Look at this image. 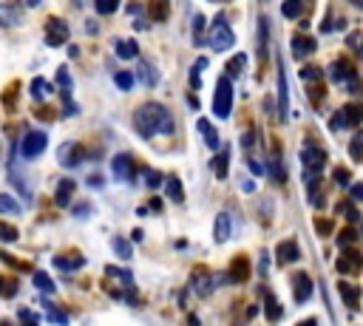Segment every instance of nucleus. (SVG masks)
<instances>
[{"label":"nucleus","instance_id":"f3484780","mask_svg":"<svg viewBox=\"0 0 363 326\" xmlns=\"http://www.w3.org/2000/svg\"><path fill=\"white\" fill-rule=\"evenodd\" d=\"M315 46H318V43H315L312 37H307V35H295V37H292V54H295V57H307V54H312V52H315Z\"/></svg>","mask_w":363,"mask_h":326},{"label":"nucleus","instance_id":"9d476101","mask_svg":"<svg viewBox=\"0 0 363 326\" xmlns=\"http://www.w3.org/2000/svg\"><path fill=\"white\" fill-rule=\"evenodd\" d=\"M290 116V88H287V71H284V63L278 66V119L287 122Z\"/></svg>","mask_w":363,"mask_h":326},{"label":"nucleus","instance_id":"7c9ffc66","mask_svg":"<svg viewBox=\"0 0 363 326\" xmlns=\"http://www.w3.org/2000/svg\"><path fill=\"white\" fill-rule=\"evenodd\" d=\"M343 114H346V122H349V125L363 122V105H357V102H355V105H346Z\"/></svg>","mask_w":363,"mask_h":326},{"label":"nucleus","instance_id":"5701e85b","mask_svg":"<svg viewBox=\"0 0 363 326\" xmlns=\"http://www.w3.org/2000/svg\"><path fill=\"white\" fill-rule=\"evenodd\" d=\"M264 298H267V303H264V315H267V320H273V323H275V320H281V315H284V312H281L278 301H275L270 292H264Z\"/></svg>","mask_w":363,"mask_h":326},{"label":"nucleus","instance_id":"2eb2a0df","mask_svg":"<svg viewBox=\"0 0 363 326\" xmlns=\"http://www.w3.org/2000/svg\"><path fill=\"white\" fill-rule=\"evenodd\" d=\"M131 165H133V159H131L128 153H117V156H114V176H117L119 182H122V179H131V176H133V168H131Z\"/></svg>","mask_w":363,"mask_h":326},{"label":"nucleus","instance_id":"c9c22d12","mask_svg":"<svg viewBox=\"0 0 363 326\" xmlns=\"http://www.w3.org/2000/svg\"><path fill=\"white\" fill-rule=\"evenodd\" d=\"M355 241H357V233H355L352 227L340 230V236H338V247H355Z\"/></svg>","mask_w":363,"mask_h":326},{"label":"nucleus","instance_id":"37998d69","mask_svg":"<svg viewBox=\"0 0 363 326\" xmlns=\"http://www.w3.org/2000/svg\"><path fill=\"white\" fill-rule=\"evenodd\" d=\"M105 275H114V278H122V284H131V272H128V270H119V267H105Z\"/></svg>","mask_w":363,"mask_h":326},{"label":"nucleus","instance_id":"473e14b6","mask_svg":"<svg viewBox=\"0 0 363 326\" xmlns=\"http://www.w3.org/2000/svg\"><path fill=\"white\" fill-rule=\"evenodd\" d=\"M20 23V15L12 12L9 6H0V26H18Z\"/></svg>","mask_w":363,"mask_h":326},{"label":"nucleus","instance_id":"58836bf2","mask_svg":"<svg viewBox=\"0 0 363 326\" xmlns=\"http://www.w3.org/2000/svg\"><path fill=\"white\" fill-rule=\"evenodd\" d=\"M349 153H352V159H360V156H363V131L355 133V139H352V145H349Z\"/></svg>","mask_w":363,"mask_h":326},{"label":"nucleus","instance_id":"680f3d73","mask_svg":"<svg viewBox=\"0 0 363 326\" xmlns=\"http://www.w3.org/2000/svg\"><path fill=\"white\" fill-rule=\"evenodd\" d=\"M23 4H26V6H37V4H40V0H23Z\"/></svg>","mask_w":363,"mask_h":326},{"label":"nucleus","instance_id":"a19ab883","mask_svg":"<svg viewBox=\"0 0 363 326\" xmlns=\"http://www.w3.org/2000/svg\"><path fill=\"white\" fill-rule=\"evenodd\" d=\"M145 185H148L150 191H156V188H162V185H165V176H162V174H156V171H148V174H145Z\"/></svg>","mask_w":363,"mask_h":326},{"label":"nucleus","instance_id":"e2e57ef3","mask_svg":"<svg viewBox=\"0 0 363 326\" xmlns=\"http://www.w3.org/2000/svg\"><path fill=\"white\" fill-rule=\"evenodd\" d=\"M349 4H355L357 9H363V0H349Z\"/></svg>","mask_w":363,"mask_h":326},{"label":"nucleus","instance_id":"3c124183","mask_svg":"<svg viewBox=\"0 0 363 326\" xmlns=\"http://www.w3.org/2000/svg\"><path fill=\"white\" fill-rule=\"evenodd\" d=\"M332 179H335V185H340V188H346V185H349V174H346L343 168H338V171L332 174Z\"/></svg>","mask_w":363,"mask_h":326},{"label":"nucleus","instance_id":"f704fd0d","mask_svg":"<svg viewBox=\"0 0 363 326\" xmlns=\"http://www.w3.org/2000/svg\"><path fill=\"white\" fill-rule=\"evenodd\" d=\"M94 4H97L100 15H114L119 9V0H94Z\"/></svg>","mask_w":363,"mask_h":326},{"label":"nucleus","instance_id":"6e6552de","mask_svg":"<svg viewBox=\"0 0 363 326\" xmlns=\"http://www.w3.org/2000/svg\"><path fill=\"white\" fill-rule=\"evenodd\" d=\"M360 267H363V255H360L357 250L343 247V255L335 261V270H338L340 275H357V272H360Z\"/></svg>","mask_w":363,"mask_h":326},{"label":"nucleus","instance_id":"603ef678","mask_svg":"<svg viewBox=\"0 0 363 326\" xmlns=\"http://www.w3.org/2000/svg\"><path fill=\"white\" fill-rule=\"evenodd\" d=\"M315 230H318V233H323V236H329V233H332V222H326V219H315Z\"/></svg>","mask_w":363,"mask_h":326},{"label":"nucleus","instance_id":"5fc2aeb1","mask_svg":"<svg viewBox=\"0 0 363 326\" xmlns=\"http://www.w3.org/2000/svg\"><path fill=\"white\" fill-rule=\"evenodd\" d=\"M250 171H253V176H261V174H267V168L261 165V162H256V159H250Z\"/></svg>","mask_w":363,"mask_h":326},{"label":"nucleus","instance_id":"e433bc0d","mask_svg":"<svg viewBox=\"0 0 363 326\" xmlns=\"http://www.w3.org/2000/svg\"><path fill=\"white\" fill-rule=\"evenodd\" d=\"M111 247H114V253L119 258H131V244L125 239H111Z\"/></svg>","mask_w":363,"mask_h":326},{"label":"nucleus","instance_id":"49530a36","mask_svg":"<svg viewBox=\"0 0 363 326\" xmlns=\"http://www.w3.org/2000/svg\"><path fill=\"white\" fill-rule=\"evenodd\" d=\"M244 63H247V60H244V54L233 57V60L227 63V74H236V71H242V68H244Z\"/></svg>","mask_w":363,"mask_h":326},{"label":"nucleus","instance_id":"4c0bfd02","mask_svg":"<svg viewBox=\"0 0 363 326\" xmlns=\"http://www.w3.org/2000/svg\"><path fill=\"white\" fill-rule=\"evenodd\" d=\"M270 176L275 179V182H287V171L281 168V162H278V156L270 162Z\"/></svg>","mask_w":363,"mask_h":326},{"label":"nucleus","instance_id":"8fccbe9b","mask_svg":"<svg viewBox=\"0 0 363 326\" xmlns=\"http://www.w3.org/2000/svg\"><path fill=\"white\" fill-rule=\"evenodd\" d=\"M57 80H60V85H63L66 91L71 88V80H69V68H66V66H60V68H57Z\"/></svg>","mask_w":363,"mask_h":326},{"label":"nucleus","instance_id":"72a5a7b5","mask_svg":"<svg viewBox=\"0 0 363 326\" xmlns=\"http://www.w3.org/2000/svg\"><path fill=\"white\" fill-rule=\"evenodd\" d=\"M35 286L43 289V292H54V281H52L46 272H40V270L35 272Z\"/></svg>","mask_w":363,"mask_h":326},{"label":"nucleus","instance_id":"423d86ee","mask_svg":"<svg viewBox=\"0 0 363 326\" xmlns=\"http://www.w3.org/2000/svg\"><path fill=\"white\" fill-rule=\"evenodd\" d=\"M329 80L332 83H343L346 88H357V80H355V68H352V63L349 60H335L332 66H329Z\"/></svg>","mask_w":363,"mask_h":326},{"label":"nucleus","instance_id":"20e7f679","mask_svg":"<svg viewBox=\"0 0 363 326\" xmlns=\"http://www.w3.org/2000/svg\"><path fill=\"white\" fill-rule=\"evenodd\" d=\"M233 43H236V35H233L230 26L219 18V20L213 23V29H210V49H213V52H227V49H233Z\"/></svg>","mask_w":363,"mask_h":326},{"label":"nucleus","instance_id":"f257e3e1","mask_svg":"<svg viewBox=\"0 0 363 326\" xmlns=\"http://www.w3.org/2000/svg\"><path fill=\"white\" fill-rule=\"evenodd\" d=\"M133 128L142 139H150V136H167L173 133V116L165 105L159 102H145L133 111Z\"/></svg>","mask_w":363,"mask_h":326},{"label":"nucleus","instance_id":"13d9d810","mask_svg":"<svg viewBox=\"0 0 363 326\" xmlns=\"http://www.w3.org/2000/svg\"><path fill=\"white\" fill-rule=\"evenodd\" d=\"M153 18H156V20H165V9H162V4H159V0L153 4Z\"/></svg>","mask_w":363,"mask_h":326},{"label":"nucleus","instance_id":"de8ad7c7","mask_svg":"<svg viewBox=\"0 0 363 326\" xmlns=\"http://www.w3.org/2000/svg\"><path fill=\"white\" fill-rule=\"evenodd\" d=\"M32 94H35L37 99H43V97L49 94V85H46L43 80H35V83H32Z\"/></svg>","mask_w":363,"mask_h":326},{"label":"nucleus","instance_id":"7ed1b4c3","mask_svg":"<svg viewBox=\"0 0 363 326\" xmlns=\"http://www.w3.org/2000/svg\"><path fill=\"white\" fill-rule=\"evenodd\" d=\"M301 162H304V171H323L326 168V150L318 147L315 142H304V150H301Z\"/></svg>","mask_w":363,"mask_h":326},{"label":"nucleus","instance_id":"dca6fc26","mask_svg":"<svg viewBox=\"0 0 363 326\" xmlns=\"http://www.w3.org/2000/svg\"><path fill=\"white\" fill-rule=\"evenodd\" d=\"M165 193H167V199L176 202V205L185 202V191H182L179 176H165Z\"/></svg>","mask_w":363,"mask_h":326},{"label":"nucleus","instance_id":"cd10ccee","mask_svg":"<svg viewBox=\"0 0 363 326\" xmlns=\"http://www.w3.org/2000/svg\"><path fill=\"white\" fill-rule=\"evenodd\" d=\"M338 289H340V295H343V301H346L349 306H355V303H357V298H360L357 286H349L346 281H340V284H338Z\"/></svg>","mask_w":363,"mask_h":326},{"label":"nucleus","instance_id":"b1692460","mask_svg":"<svg viewBox=\"0 0 363 326\" xmlns=\"http://www.w3.org/2000/svg\"><path fill=\"white\" fill-rule=\"evenodd\" d=\"M199 131L205 133V139H208V147H210V150H216V147H219V133L210 128V122H208V119H199Z\"/></svg>","mask_w":363,"mask_h":326},{"label":"nucleus","instance_id":"864d4df0","mask_svg":"<svg viewBox=\"0 0 363 326\" xmlns=\"http://www.w3.org/2000/svg\"><path fill=\"white\" fill-rule=\"evenodd\" d=\"M18 318H20V320H26V323H37V320H40L32 309H20V312H18Z\"/></svg>","mask_w":363,"mask_h":326},{"label":"nucleus","instance_id":"a18cd8bd","mask_svg":"<svg viewBox=\"0 0 363 326\" xmlns=\"http://www.w3.org/2000/svg\"><path fill=\"white\" fill-rule=\"evenodd\" d=\"M202 29H205V18L196 15V18H194V40H196V43H202Z\"/></svg>","mask_w":363,"mask_h":326},{"label":"nucleus","instance_id":"4d7b16f0","mask_svg":"<svg viewBox=\"0 0 363 326\" xmlns=\"http://www.w3.org/2000/svg\"><path fill=\"white\" fill-rule=\"evenodd\" d=\"M349 193H352V199L363 202V185H349Z\"/></svg>","mask_w":363,"mask_h":326},{"label":"nucleus","instance_id":"9b49d317","mask_svg":"<svg viewBox=\"0 0 363 326\" xmlns=\"http://www.w3.org/2000/svg\"><path fill=\"white\" fill-rule=\"evenodd\" d=\"M312 292H315V281H312L307 272H298V275L292 278V295H295V301H298V303H307V301L312 298Z\"/></svg>","mask_w":363,"mask_h":326},{"label":"nucleus","instance_id":"393cba45","mask_svg":"<svg viewBox=\"0 0 363 326\" xmlns=\"http://www.w3.org/2000/svg\"><path fill=\"white\" fill-rule=\"evenodd\" d=\"M284 18H290V20H295V18H301V12H304V0H284Z\"/></svg>","mask_w":363,"mask_h":326},{"label":"nucleus","instance_id":"f8f14e48","mask_svg":"<svg viewBox=\"0 0 363 326\" xmlns=\"http://www.w3.org/2000/svg\"><path fill=\"white\" fill-rule=\"evenodd\" d=\"M230 236H233V219L227 210H222L216 216V224H213V239H216V244H225Z\"/></svg>","mask_w":363,"mask_h":326},{"label":"nucleus","instance_id":"4be33fe9","mask_svg":"<svg viewBox=\"0 0 363 326\" xmlns=\"http://www.w3.org/2000/svg\"><path fill=\"white\" fill-rule=\"evenodd\" d=\"M83 264H85L83 255H57V258H54V267H60V270H77V267H83Z\"/></svg>","mask_w":363,"mask_h":326},{"label":"nucleus","instance_id":"c85d7f7f","mask_svg":"<svg viewBox=\"0 0 363 326\" xmlns=\"http://www.w3.org/2000/svg\"><path fill=\"white\" fill-rule=\"evenodd\" d=\"M267 29H270V23H267V18H261L258 20V57L267 54Z\"/></svg>","mask_w":363,"mask_h":326},{"label":"nucleus","instance_id":"0eeeda50","mask_svg":"<svg viewBox=\"0 0 363 326\" xmlns=\"http://www.w3.org/2000/svg\"><path fill=\"white\" fill-rule=\"evenodd\" d=\"M46 145H49V136H46L43 131H29L26 139H23V145H20V153H23L26 159H37V156L46 150Z\"/></svg>","mask_w":363,"mask_h":326},{"label":"nucleus","instance_id":"412c9836","mask_svg":"<svg viewBox=\"0 0 363 326\" xmlns=\"http://www.w3.org/2000/svg\"><path fill=\"white\" fill-rule=\"evenodd\" d=\"M139 77H142V83L148 88H156L159 85V74H156V68L150 63H139Z\"/></svg>","mask_w":363,"mask_h":326},{"label":"nucleus","instance_id":"bb28decb","mask_svg":"<svg viewBox=\"0 0 363 326\" xmlns=\"http://www.w3.org/2000/svg\"><path fill=\"white\" fill-rule=\"evenodd\" d=\"M301 80H304L307 85H321V68L304 66V68H301Z\"/></svg>","mask_w":363,"mask_h":326},{"label":"nucleus","instance_id":"ddd939ff","mask_svg":"<svg viewBox=\"0 0 363 326\" xmlns=\"http://www.w3.org/2000/svg\"><path fill=\"white\" fill-rule=\"evenodd\" d=\"M301 258V250H298V244L292 241V239H287V241H281L278 247H275V261L284 267V264H295Z\"/></svg>","mask_w":363,"mask_h":326},{"label":"nucleus","instance_id":"ea45409f","mask_svg":"<svg viewBox=\"0 0 363 326\" xmlns=\"http://www.w3.org/2000/svg\"><path fill=\"white\" fill-rule=\"evenodd\" d=\"M117 88L131 91V88H133V74H131V71H119V74H117Z\"/></svg>","mask_w":363,"mask_h":326},{"label":"nucleus","instance_id":"6e6d98bb","mask_svg":"<svg viewBox=\"0 0 363 326\" xmlns=\"http://www.w3.org/2000/svg\"><path fill=\"white\" fill-rule=\"evenodd\" d=\"M49 318H52V320H57V323H69V318H66L63 312H57V309H52V306H49Z\"/></svg>","mask_w":363,"mask_h":326},{"label":"nucleus","instance_id":"4468645a","mask_svg":"<svg viewBox=\"0 0 363 326\" xmlns=\"http://www.w3.org/2000/svg\"><path fill=\"white\" fill-rule=\"evenodd\" d=\"M213 284H216V281L210 278V272H208V270H202V267H199V270H194V275H191V286L196 289V295H202V298H205V295H210V292H213Z\"/></svg>","mask_w":363,"mask_h":326},{"label":"nucleus","instance_id":"c756f323","mask_svg":"<svg viewBox=\"0 0 363 326\" xmlns=\"http://www.w3.org/2000/svg\"><path fill=\"white\" fill-rule=\"evenodd\" d=\"M335 210H338V213H340L343 219H349L352 224H355V222L360 219V213L355 210V205H352V202H338V207H335Z\"/></svg>","mask_w":363,"mask_h":326},{"label":"nucleus","instance_id":"bf43d9fd","mask_svg":"<svg viewBox=\"0 0 363 326\" xmlns=\"http://www.w3.org/2000/svg\"><path fill=\"white\" fill-rule=\"evenodd\" d=\"M244 150H253V131L244 133Z\"/></svg>","mask_w":363,"mask_h":326},{"label":"nucleus","instance_id":"a878e982","mask_svg":"<svg viewBox=\"0 0 363 326\" xmlns=\"http://www.w3.org/2000/svg\"><path fill=\"white\" fill-rule=\"evenodd\" d=\"M0 213L18 216V213H20V202H18V199H12V196H4V193H0Z\"/></svg>","mask_w":363,"mask_h":326},{"label":"nucleus","instance_id":"c03bdc74","mask_svg":"<svg viewBox=\"0 0 363 326\" xmlns=\"http://www.w3.org/2000/svg\"><path fill=\"white\" fill-rule=\"evenodd\" d=\"M346 43H349V46H352V49L357 52V57H363V32H357V35H352V37H349Z\"/></svg>","mask_w":363,"mask_h":326},{"label":"nucleus","instance_id":"052dcab7","mask_svg":"<svg viewBox=\"0 0 363 326\" xmlns=\"http://www.w3.org/2000/svg\"><path fill=\"white\" fill-rule=\"evenodd\" d=\"M69 57H80V49L77 46H69Z\"/></svg>","mask_w":363,"mask_h":326},{"label":"nucleus","instance_id":"1a4fd4ad","mask_svg":"<svg viewBox=\"0 0 363 326\" xmlns=\"http://www.w3.org/2000/svg\"><path fill=\"white\" fill-rule=\"evenodd\" d=\"M83 145H77V142H66V145H60V150H57V162L63 168H77L80 162H83Z\"/></svg>","mask_w":363,"mask_h":326},{"label":"nucleus","instance_id":"a211bd4d","mask_svg":"<svg viewBox=\"0 0 363 326\" xmlns=\"http://www.w3.org/2000/svg\"><path fill=\"white\" fill-rule=\"evenodd\" d=\"M74 182L71 179H63V182H57V193H54V202H57V207H69V202H71V196H74Z\"/></svg>","mask_w":363,"mask_h":326},{"label":"nucleus","instance_id":"2f4dec72","mask_svg":"<svg viewBox=\"0 0 363 326\" xmlns=\"http://www.w3.org/2000/svg\"><path fill=\"white\" fill-rule=\"evenodd\" d=\"M12 295H18V281L0 275V298H12Z\"/></svg>","mask_w":363,"mask_h":326},{"label":"nucleus","instance_id":"39448f33","mask_svg":"<svg viewBox=\"0 0 363 326\" xmlns=\"http://www.w3.org/2000/svg\"><path fill=\"white\" fill-rule=\"evenodd\" d=\"M46 43H49L52 49L66 46V43H69V23L60 20V18H49V20H46Z\"/></svg>","mask_w":363,"mask_h":326},{"label":"nucleus","instance_id":"79ce46f5","mask_svg":"<svg viewBox=\"0 0 363 326\" xmlns=\"http://www.w3.org/2000/svg\"><path fill=\"white\" fill-rule=\"evenodd\" d=\"M20 233L12 227V224H6V222H0V241H15Z\"/></svg>","mask_w":363,"mask_h":326},{"label":"nucleus","instance_id":"aec40b11","mask_svg":"<svg viewBox=\"0 0 363 326\" xmlns=\"http://www.w3.org/2000/svg\"><path fill=\"white\" fill-rule=\"evenodd\" d=\"M117 57H119V60H133V57H139L136 40H119V43H117Z\"/></svg>","mask_w":363,"mask_h":326},{"label":"nucleus","instance_id":"f03ea898","mask_svg":"<svg viewBox=\"0 0 363 326\" xmlns=\"http://www.w3.org/2000/svg\"><path fill=\"white\" fill-rule=\"evenodd\" d=\"M233 111V85H230V77H222L216 83V97H213V114L219 119H227Z\"/></svg>","mask_w":363,"mask_h":326},{"label":"nucleus","instance_id":"09e8293b","mask_svg":"<svg viewBox=\"0 0 363 326\" xmlns=\"http://www.w3.org/2000/svg\"><path fill=\"white\" fill-rule=\"evenodd\" d=\"M332 128H335V131H343V128H349V122H346V114H343V108H340V111H338V114L332 116Z\"/></svg>","mask_w":363,"mask_h":326},{"label":"nucleus","instance_id":"0e129e2a","mask_svg":"<svg viewBox=\"0 0 363 326\" xmlns=\"http://www.w3.org/2000/svg\"><path fill=\"white\" fill-rule=\"evenodd\" d=\"M74 4H83V0H74Z\"/></svg>","mask_w":363,"mask_h":326},{"label":"nucleus","instance_id":"6ab92c4d","mask_svg":"<svg viewBox=\"0 0 363 326\" xmlns=\"http://www.w3.org/2000/svg\"><path fill=\"white\" fill-rule=\"evenodd\" d=\"M227 162H230V150L222 147L219 156H213V162H210V171L216 174V179H227Z\"/></svg>","mask_w":363,"mask_h":326}]
</instances>
